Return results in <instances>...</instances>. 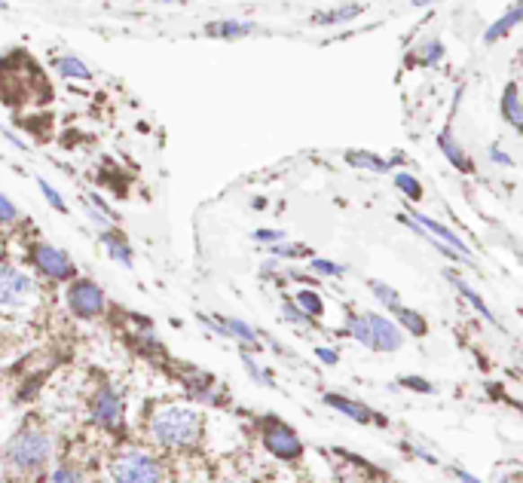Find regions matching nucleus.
<instances>
[{
    "label": "nucleus",
    "mask_w": 523,
    "mask_h": 483,
    "mask_svg": "<svg viewBox=\"0 0 523 483\" xmlns=\"http://www.w3.org/2000/svg\"><path fill=\"white\" fill-rule=\"evenodd\" d=\"M150 437H154L159 447L193 450L202 437L199 410H193V407H181V404L159 407L154 417H150Z\"/></svg>",
    "instance_id": "1"
},
{
    "label": "nucleus",
    "mask_w": 523,
    "mask_h": 483,
    "mask_svg": "<svg viewBox=\"0 0 523 483\" xmlns=\"http://www.w3.org/2000/svg\"><path fill=\"white\" fill-rule=\"evenodd\" d=\"M52 459V441L43 428H22V432L6 443V452H4V462L10 468L16 478H34L40 474L43 468L49 465Z\"/></svg>",
    "instance_id": "2"
},
{
    "label": "nucleus",
    "mask_w": 523,
    "mask_h": 483,
    "mask_svg": "<svg viewBox=\"0 0 523 483\" xmlns=\"http://www.w3.org/2000/svg\"><path fill=\"white\" fill-rule=\"evenodd\" d=\"M346 334L374 352H398L401 346H404V337H401V330L395 328V321L386 319V315H377V312L349 315Z\"/></svg>",
    "instance_id": "3"
},
{
    "label": "nucleus",
    "mask_w": 523,
    "mask_h": 483,
    "mask_svg": "<svg viewBox=\"0 0 523 483\" xmlns=\"http://www.w3.org/2000/svg\"><path fill=\"white\" fill-rule=\"evenodd\" d=\"M113 483H165L163 462L144 450H126L111 462Z\"/></svg>",
    "instance_id": "4"
},
{
    "label": "nucleus",
    "mask_w": 523,
    "mask_h": 483,
    "mask_svg": "<svg viewBox=\"0 0 523 483\" xmlns=\"http://www.w3.org/2000/svg\"><path fill=\"white\" fill-rule=\"evenodd\" d=\"M261 441H263V447H267L276 459H282V462H297L303 456V441L297 437V432L272 417L263 419Z\"/></svg>",
    "instance_id": "5"
},
{
    "label": "nucleus",
    "mask_w": 523,
    "mask_h": 483,
    "mask_svg": "<svg viewBox=\"0 0 523 483\" xmlns=\"http://www.w3.org/2000/svg\"><path fill=\"white\" fill-rule=\"evenodd\" d=\"M37 297V285L16 267L0 263V309H22Z\"/></svg>",
    "instance_id": "6"
},
{
    "label": "nucleus",
    "mask_w": 523,
    "mask_h": 483,
    "mask_svg": "<svg viewBox=\"0 0 523 483\" xmlns=\"http://www.w3.org/2000/svg\"><path fill=\"white\" fill-rule=\"evenodd\" d=\"M67 306L77 319H98L108 309V297L93 278H74L67 288Z\"/></svg>",
    "instance_id": "7"
},
{
    "label": "nucleus",
    "mask_w": 523,
    "mask_h": 483,
    "mask_svg": "<svg viewBox=\"0 0 523 483\" xmlns=\"http://www.w3.org/2000/svg\"><path fill=\"white\" fill-rule=\"evenodd\" d=\"M31 260H34V267L40 269L43 276H47V278H56V282H67V278L77 276V267H74V260L67 258L62 248L47 245V242H34Z\"/></svg>",
    "instance_id": "8"
},
{
    "label": "nucleus",
    "mask_w": 523,
    "mask_h": 483,
    "mask_svg": "<svg viewBox=\"0 0 523 483\" xmlns=\"http://www.w3.org/2000/svg\"><path fill=\"white\" fill-rule=\"evenodd\" d=\"M93 419L108 432H123L126 417H123V398L120 391H113L111 386H104L98 395L93 398Z\"/></svg>",
    "instance_id": "9"
},
{
    "label": "nucleus",
    "mask_w": 523,
    "mask_h": 483,
    "mask_svg": "<svg viewBox=\"0 0 523 483\" xmlns=\"http://www.w3.org/2000/svg\"><path fill=\"white\" fill-rule=\"evenodd\" d=\"M411 221H413L416 226H420L422 233L429 230V233H431V239H435V242H441L444 248H450V251H453V254H459V258H468V254H472V251H468V245H465V242H462V239L457 236V233H453V230H447L444 224L431 221V217H426V215H413Z\"/></svg>",
    "instance_id": "10"
},
{
    "label": "nucleus",
    "mask_w": 523,
    "mask_h": 483,
    "mask_svg": "<svg viewBox=\"0 0 523 483\" xmlns=\"http://www.w3.org/2000/svg\"><path fill=\"white\" fill-rule=\"evenodd\" d=\"M324 404L333 407V410H340L343 417L361 422V426H386V419L380 417L377 410H370V407L359 404V401H349V398H340V395H324Z\"/></svg>",
    "instance_id": "11"
},
{
    "label": "nucleus",
    "mask_w": 523,
    "mask_h": 483,
    "mask_svg": "<svg viewBox=\"0 0 523 483\" xmlns=\"http://www.w3.org/2000/svg\"><path fill=\"white\" fill-rule=\"evenodd\" d=\"M206 324H211V328L217 330L221 337H230V339H239V343H254L261 339V334L252 328V324L239 321V319H224V315H208V319H202Z\"/></svg>",
    "instance_id": "12"
},
{
    "label": "nucleus",
    "mask_w": 523,
    "mask_h": 483,
    "mask_svg": "<svg viewBox=\"0 0 523 483\" xmlns=\"http://www.w3.org/2000/svg\"><path fill=\"white\" fill-rule=\"evenodd\" d=\"M438 145H441V154H444L447 160H450L453 165H457L459 171H465V175H468V171H472V162H468L465 150H462V147L457 145V138H453V135H450V129L438 135Z\"/></svg>",
    "instance_id": "13"
},
{
    "label": "nucleus",
    "mask_w": 523,
    "mask_h": 483,
    "mask_svg": "<svg viewBox=\"0 0 523 483\" xmlns=\"http://www.w3.org/2000/svg\"><path fill=\"white\" fill-rule=\"evenodd\" d=\"M252 31H254L252 22H211V25H206V34L221 37V40H236V37H245Z\"/></svg>",
    "instance_id": "14"
},
{
    "label": "nucleus",
    "mask_w": 523,
    "mask_h": 483,
    "mask_svg": "<svg viewBox=\"0 0 523 483\" xmlns=\"http://www.w3.org/2000/svg\"><path fill=\"white\" fill-rule=\"evenodd\" d=\"M392 312H395L398 324H401V328H404L411 337H426V334H429V321L422 319V315L416 312V309H407L404 303H401L398 309H392Z\"/></svg>",
    "instance_id": "15"
},
{
    "label": "nucleus",
    "mask_w": 523,
    "mask_h": 483,
    "mask_svg": "<svg viewBox=\"0 0 523 483\" xmlns=\"http://www.w3.org/2000/svg\"><path fill=\"white\" fill-rule=\"evenodd\" d=\"M102 242H104V248H108V254L117 263H123V267H132V245L120 236V233H108L104 230L102 233Z\"/></svg>",
    "instance_id": "16"
},
{
    "label": "nucleus",
    "mask_w": 523,
    "mask_h": 483,
    "mask_svg": "<svg viewBox=\"0 0 523 483\" xmlns=\"http://www.w3.org/2000/svg\"><path fill=\"white\" fill-rule=\"evenodd\" d=\"M502 117L514 129H523V110H520V98H518V83H508L505 95H502Z\"/></svg>",
    "instance_id": "17"
},
{
    "label": "nucleus",
    "mask_w": 523,
    "mask_h": 483,
    "mask_svg": "<svg viewBox=\"0 0 523 483\" xmlns=\"http://www.w3.org/2000/svg\"><path fill=\"white\" fill-rule=\"evenodd\" d=\"M518 22H520V4H514L511 10H508L502 19H499V22H492V25L487 28V37H483V40H487V43H496V40H502V37H505L508 31H511V28L518 25Z\"/></svg>",
    "instance_id": "18"
},
{
    "label": "nucleus",
    "mask_w": 523,
    "mask_h": 483,
    "mask_svg": "<svg viewBox=\"0 0 523 483\" xmlns=\"http://www.w3.org/2000/svg\"><path fill=\"white\" fill-rule=\"evenodd\" d=\"M56 67H58V74L67 77V80H89L93 77V71H89V67L83 65L77 56H58Z\"/></svg>",
    "instance_id": "19"
},
{
    "label": "nucleus",
    "mask_w": 523,
    "mask_h": 483,
    "mask_svg": "<svg viewBox=\"0 0 523 483\" xmlns=\"http://www.w3.org/2000/svg\"><path fill=\"white\" fill-rule=\"evenodd\" d=\"M294 306H297L303 315H309V319H318V315L324 312V303H322V297H318V291H309V288L297 291Z\"/></svg>",
    "instance_id": "20"
},
{
    "label": "nucleus",
    "mask_w": 523,
    "mask_h": 483,
    "mask_svg": "<svg viewBox=\"0 0 523 483\" xmlns=\"http://www.w3.org/2000/svg\"><path fill=\"white\" fill-rule=\"evenodd\" d=\"M346 162L359 165V169H370V171H389L392 169L389 160H380V156L365 154V150H352V154H346Z\"/></svg>",
    "instance_id": "21"
},
{
    "label": "nucleus",
    "mask_w": 523,
    "mask_h": 483,
    "mask_svg": "<svg viewBox=\"0 0 523 483\" xmlns=\"http://www.w3.org/2000/svg\"><path fill=\"white\" fill-rule=\"evenodd\" d=\"M447 278H450V282H453V285H457V288H459V294H462V297H465V300H468V303H472V306L477 309V312H481V315H483V319H487L490 324H499L496 319H492L490 306H487V303H483V300H481V294H477L474 288H468V285H465V282H462V278H457V276H447Z\"/></svg>",
    "instance_id": "22"
},
{
    "label": "nucleus",
    "mask_w": 523,
    "mask_h": 483,
    "mask_svg": "<svg viewBox=\"0 0 523 483\" xmlns=\"http://www.w3.org/2000/svg\"><path fill=\"white\" fill-rule=\"evenodd\" d=\"M359 13H361V6L352 4V6H340V10H333V13H318V16H313V22L315 25H337V22L355 19Z\"/></svg>",
    "instance_id": "23"
},
{
    "label": "nucleus",
    "mask_w": 523,
    "mask_h": 483,
    "mask_svg": "<svg viewBox=\"0 0 523 483\" xmlns=\"http://www.w3.org/2000/svg\"><path fill=\"white\" fill-rule=\"evenodd\" d=\"M395 187H398V190L404 193L411 202H420V199H422V184H420V180H416L413 175H407V171H398V175H395Z\"/></svg>",
    "instance_id": "24"
},
{
    "label": "nucleus",
    "mask_w": 523,
    "mask_h": 483,
    "mask_svg": "<svg viewBox=\"0 0 523 483\" xmlns=\"http://www.w3.org/2000/svg\"><path fill=\"white\" fill-rule=\"evenodd\" d=\"M444 58V47H441V40H429V43H422L420 52L413 56V62H420V65H438Z\"/></svg>",
    "instance_id": "25"
},
{
    "label": "nucleus",
    "mask_w": 523,
    "mask_h": 483,
    "mask_svg": "<svg viewBox=\"0 0 523 483\" xmlns=\"http://www.w3.org/2000/svg\"><path fill=\"white\" fill-rule=\"evenodd\" d=\"M370 291L377 294V300H380L386 309H398L401 306V294L395 288H389L386 282H370Z\"/></svg>",
    "instance_id": "26"
},
{
    "label": "nucleus",
    "mask_w": 523,
    "mask_h": 483,
    "mask_svg": "<svg viewBox=\"0 0 523 483\" xmlns=\"http://www.w3.org/2000/svg\"><path fill=\"white\" fill-rule=\"evenodd\" d=\"M49 483H86V480H83V471H80V468L62 465V468H56V471H52Z\"/></svg>",
    "instance_id": "27"
},
{
    "label": "nucleus",
    "mask_w": 523,
    "mask_h": 483,
    "mask_svg": "<svg viewBox=\"0 0 523 483\" xmlns=\"http://www.w3.org/2000/svg\"><path fill=\"white\" fill-rule=\"evenodd\" d=\"M282 312H285V319L291 321V324H297V328H313V319H309V315H303L297 306H294V300H285L282 303Z\"/></svg>",
    "instance_id": "28"
},
{
    "label": "nucleus",
    "mask_w": 523,
    "mask_h": 483,
    "mask_svg": "<svg viewBox=\"0 0 523 483\" xmlns=\"http://www.w3.org/2000/svg\"><path fill=\"white\" fill-rule=\"evenodd\" d=\"M309 269H313V273H318V276H343V267H340V263H333V260H313L309 263Z\"/></svg>",
    "instance_id": "29"
},
{
    "label": "nucleus",
    "mask_w": 523,
    "mask_h": 483,
    "mask_svg": "<svg viewBox=\"0 0 523 483\" xmlns=\"http://www.w3.org/2000/svg\"><path fill=\"white\" fill-rule=\"evenodd\" d=\"M37 184H40V190H43V196H47L49 206H52V208H58V211H62V215H67L65 199H62V196H58L56 190H52V184H47V180H37Z\"/></svg>",
    "instance_id": "30"
},
{
    "label": "nucleus",
    "mask_w": 523,
    "mask_h": 483,
    "mask_svg": "<svg viewBox=\"0 0 523 483\" xmlns=\"http://www.w3.org/2000/svg\"><path fill=\"white\" fill-rule=\"evenodd\" d=\"M19 221V211L13 206L10 199H6L4 193H0V224H16Z\"/></svg>",
    "instance_id": "31"
},
{
    "label": "nucleus",
    "mask_w": 523,
    "mask_h": 483,
    "mask_svg": "<svg viewBox=\"0 0 523 483\" xmlns=\"http://www.w3.org/2000/svg\"><path fill=\"white\" fill-rule=\"evenodd\" d=\"M270 248H272V254H279V258H303V254H309L306 245H297V248H291V245H270Z\"/></svg>",
    "instance_id": "32"
},
{
    "label": "nucleus",
    "mask_w": 523,
    "mask_h": 483,
    "mask_svg": "<svg viewBox=\"0 0 523 483\" xmlns=\"http://www.w3.org/2000/svg\"><path fill=\"white\" fill-rule=\"evenodd\" d=\"M242 361H245L248 373H252L257 382H263V386H270V376H267V373H263V371H261V367H257V364H254V361H252V358H248V355H242Z\"/></svg>",
    "instance_id": "33"
},
{
    "label": "nucleus",
    "mask_w": 523,
    "mask_h": 483,
    "mask_svg": "<svg viewBox=\"0 0 523 483\" xmlns=\"http://www.w3.org/2000/svg\"><path fill=\"white\" fill-rule=\"evenodd\" d=\"M254 239L257 242H276V245H279V242H282L285 236H282V233H276V230H257Z\"/></svg>",
    "instance_id": "34"
},
{
    "label": "nucleus",
    "mask_w": 523,
    "mask_h": 483,
    "mask_svg": "<svg viewBox=\"0 0 523 483\" xmlns=\"http://www.w3.org/2000/svg\"><path fill=\"white\" fill-rule=\"evenodd\" d=\"M315 355L324 361V364H337V352L333 349H315Z\"/></svg>",
    "instance_id": "35"
},
{
    "label": "nucleus",
    "mask_w": 523,
    "mask_h": 483,
    "mask_svg": "<svg viewBox=\"0 0 523 483\" xmlns=\"http://www.w3.org/2000/svg\"><path fill=\"white\" fill-rule=\"evenodd\" d=\"M490 156H492V162L511 165V156H508V154H502V150H496V147H492V150H490Z\"/></svg>",
    "instance_id": "36"
},
{
    "label": "nucleus",
    "mask_w": 523,
    "mask_h": 483,
    "mask_svg": "<svg viewBox=\"0 0 523 483\" xmlns=\"http://www.w3.org/2000/svg\"><path fill=\"white\" fill-rule=\"evenodd\" d=\"M453 471H457V478H459L462 483H481V480H474L472 474H465V471H462V468H453Z\"/></svg>",
    "instance_id": "37"
},
{
    "label": "nucleus",
    "mask_w": 523,
    "mask_h": 483,
    "mask_svg": "<svg viewBox=\"0 0 523 483\" xmlns=\"http://www.w3.org/2000/svg\"><path fill=\"white\" fill-rule=\"evenodd\" d=\"M416 6H429V4H435V0H413Z\"/></svg>",
    "instance_id": "38"
},
{
    "label": "nucleus",
    "mask_w": 523,
    "mask_h": 483,
    "mask_svg": "<svg viewBox=\"0 0 523 483\" xmlns=\"http://www.w3.org/2000/svg\"><path fill=\"white\" fill-rule=\"evenodd\" d=\"M4 6H6V4H4V0H0V10H4Z\"/></svg>",
    "instance_id": "39"
}]
</instances>
